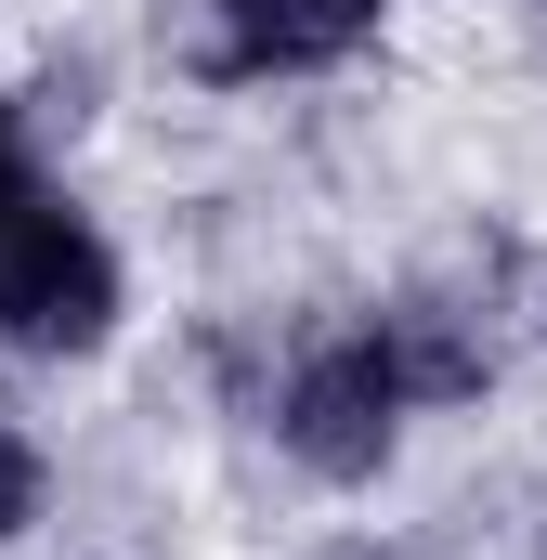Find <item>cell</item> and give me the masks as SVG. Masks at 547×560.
Masks as SVG:
<instances>
[{
  "instance_id": "1",
  "label": "cell",
  "mask_w": 547,
  "mask_h": 560,
  "mask_svg": "<svg viewBox=\"0 0 547 560\" xmlns=\"http://www.w3.org/2000/svg\"><path fill=\"white\" fill-rule=\"evenodd\" d=\"M105 313H118V261H105L66 209L13 196V209H0V339L79 352V339H105Z\"/></svg>"
},
{
  "instance_id": "2",
  "label": "cell",
  "mask_w": 547,
  "mask_h": 560,
  "mask_svg": "<svg viewBox=\"0 0 547 560\" xmlns=\"http://www.w3.org/2000/svg\"><path fill=\"white\" fill-rule=\"evenodd\" d=\"M392 405H405V378H392V352L365 326V339H339V352H313L287 378V456L326 469V482H365L392 456Z\"/></svg>"
},
{
  "instance_id": "3",
  "label": "cell",
  "mask_w": 547,
  "mask_h": 560,
  "mask_svg": "<svg viewBox=\"0 0 547 560\" xmlns=\"http://www.w3.org/2000/svg\"><path fill=\"white\" fill-rule=\"evenodd\" d=\"M379 26V0H222V66L274 79V66H339Z\"/></svg>"
},
{
  "instance_id": "4",
  "label": "cell",
  "mask_w": 547,
  "mask_h": 560,
  "mask_svg": "<svg viewBox=\"0 0 547 560\" xmlns=\"http://www.w3.org/2000/svg\"><path fill=\"white\" fill-rule=\"evenodd\" d=\"M26 509H39V456L0 430V535H26Z\"/></svg>"
},
{
  "instance_id": "5",
  "label": "cell",
  "mask_w": 547,
  "mask_h": 560,
  "mask_svg": "<svg viewBox=\"0 0 547 560\" xmlns=\"http://www.w3.org/2000/svg\"><path fill=\"white\" fill-rule=\"evenodd\" d=\"M13 196H26V156H13V131H0V209H13Z\"/></svg>"
}]
</instances>
